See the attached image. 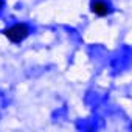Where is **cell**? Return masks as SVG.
I'll list each match as a JSON object with an SVG mask.
<instances>
[{
    "instance_id": "cell-1",
    "label": "cell",
    "mask_w": 132,
    "mask_h": 132,
    "mask_svg": "<svg viewBox=\"0 0 132 132\" xmlns=\"http://www.w3.org/2000/svg\"><path fill=\"white\" fill-rule=\"evenodd\" d=\"M3 34L14 44H20L22 40H25L30 34V27L25 23H14L10 28H6L3 31Z\"/></svg>"
},
{
    "instance_id": "cell-2",
    "label": "cell",
    "mask_w": 132,
    "mask_h": 132,
    "mask_svg": "<svg viewBox=\"0 0 132 132\" xmlns=\"http://www.w3.org/2000/svg\"><path fill=\"white\" fill-rule=\"evenodd\" d=\"M90 10L93 14L100 16V17H104L107 14H110V5L106 2V0H92V3H90Z\"/></svg>"
},
{
    "instance_id": "cell-3",
    "label": "cell",
    "mask_w": 132,
    "mask_h": 132,
    "mask_svg": "<svg viewBox=\"0 0 132 132\" xmlns=\"http://www.w3.org/2000/svg\"><path fill=\"white\" fill-rule=\"evenodd\" d=\"M2 8H3V0H0V11H2Z\"/></svg>"
}]
</instances>
